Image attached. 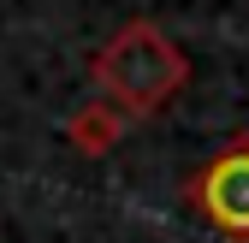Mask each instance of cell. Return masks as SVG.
Instances as JSON below:
<instances>
[{
    "instance_id": "cell-1",
    "label": "cell",
    "mask_w": 249,
    "mask_h": 243,
    "mask_svg": "<svg viewBox=\"0 0 249 243\" xmlns=\"http://www.w3.org/2000/svg\"><path fill=\"white\" fill-rule=\"evenodd\" d=\"M89 77H95L101 101H113L124 119H142L160 113L190 83V59L154 18H131L119 36L101 42V53L89 59Z\"/></svg>"
},
{
    "instance_id": "cell-2",
    "label": "cell",
    "mask_w": 249,
    "mask_h": 243,
    "mask_svg": "<svg viewBox=\"0 0 249 243\" xmlns=\"http://www.w3.org/2000/svg\"><path fill=\"white\" fill-rule=\"evenodd\" d=\"M190 208L231 243H249V137L231 142L226 155H213L190 184H184Z\"/></svg>"
},
{
    "instance_id": "cell-3",
    "label": "cell",
    "mask_w": 249,
    "mask_h": 243,
    "mask_svg": "<svg viewBox=\"0 0 249 243\" xmlns=\"http://www.w3.org/2000/svg\"><path fill=\"white\" fill-rule=\"evenodd\" d=\"M124 125H131V119H124L113 101H83L66 119V142L77 148V155H107V148L124 137Z\"/></svg>"
}]
</instances>
